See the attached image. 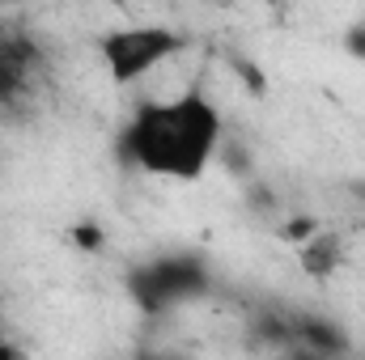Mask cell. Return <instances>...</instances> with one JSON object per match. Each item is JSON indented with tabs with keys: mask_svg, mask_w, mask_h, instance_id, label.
<instances>
[{
	"mask_svg": "<svg viewBox=\"0 0 365 360\" xmlns=\"http://www.w3.org/2000/svg\"><path fill=\"white\" fill-rule=\"evenodd\" d=\"M302 271L310 275V280H327L331 271L344 263V250H340V238L336 233H323V229H314L310 238H306V246H302Z\"/></svg>",
	"mask_w": 365,
	"mask_h": 360,
	"instance_id": "obj_4",
	"label": "cell"
},
{
	"mask_svg": "<svg viewBox=\"0 0 365 360\" xmlns=\"http://www.w3.org/2000/svg\"><path fill=\"white\" fill-rule=\"evenodd\" d=\"M204 284H208V271L195 259H182V255L179 259H153L140 271H132V280H128L132 297L145 309H166V305H175L182 297L204 292Z\"/></svg>",
	"mask_w": 365,
	"mask_h": 360,
	"instance_id": "obj_3",
	"label": "cell"
},
{
	"mask_svg": "<svg viewBox=\"0 0 365 360\" xmlns=\"http://www.w3.org/2000/svg\"><path fill=\"white\" fill-rule=\"evenodd\" d=\"M21 90V55L0 47V106L13 102V93Z\"/></svg>",
	"mask_w": 365,
	"mask_h": 360,
	"instance_id": "obj_6",
	"label": "cell"
},
{
	"mask_svg": "<svg viewBox=\"0 0 365 360\" xmlns=\"http://www.w3.org/2000/svg\"><path fill=\"white\" fill-rule=\"evenodd\" d=\"M182 47H187V34L170 30V26H123V30H110L102 38L98 55H102L106 77L115 85H136L153 68L175 60Z\"/></svg>",
	"mask_w": 365,
	"mask_h": 360,
	"instance_id": "obj_2",
	"label": "cell"
},
{
	"mask_svg": "<svg viewBox=\"0 0 365 360\" xmlns=\"http://www.w3.org/2000/svg\"><path fill=\"white\" fill-rule=\"evenodd\" d=\"M319 225L310 221V216H297V221H289V238H310Z\"/></svg>",
	"mask_w": 365,
	"mask_h": 360,
	"instance_id": "obj_7",
	"label": "cell"
},
{
	"mask_svg": "<svg viewBox=\"0 0 365 360\" xmlns=\"http://www.w3.org/2000/svg\"><path fill=\"white\" fill-rule=\"evenodd\" d=\"M0 4H21V0H0Z\"/></svg>",
	"mask_w": 365,
	"mask_h": 360,
	"instance_id": "obj_10",
	"label": "cell"
},
{
	"mask_svg": "<svg viewBox=\"0 0 365 360\" xmlns=\"http://www.w3.org/2000/svg\"><path fill=\"white\" fill-rule=\"evenodd\" d=\"M217 149L221 110L200 90L166 102H145L119 136V153L128 166L170 182H195L217 157Z\"/></svg>",
	"mask_w": 365,
	"mask_h": 360,
	"instance_id": "obj_1",
	"label": "cell"
},
{
	"mask_svg": "<svg viewBox=\"0 0 365 360\" xmlns=\"http://www.w3.org/2000/svg\"><path fill=\"white\" fill-rule=\"evenodd\" d=\"M98 242H102V233H98V229H90V225H86V229H77V246H98Z\"/></svg>",
	"mask_w": 365,
	"mask_h": 360,
	"instance_id": "obj_9",
	"label": "cell"
},
{
	"mask_svg": "<svg viewBox=\"0 0 365 360\" xmlns=\"http://www.w3.org/2000/svg\"><path fill=\"white\" fill-rule=\"evenodd\" d=\"M349 51H353L357 60H365V26H353V30H349Z\"/></svg>",
	"mask_w": 365,
	"mask_h": 360,
	"instance_id": "obj_8",
	"label": "cell"
},
{
	"mask_svg": "<svg viewBox=\"0 0 365 360\" xmlns=\"http://www.w3.org/2000/svg\"><path fill=\"white\" fill-rule=\"evenodd\" d=\"M293 331H297V335L306 339V348H314V352H344V335H340L331 322H323V318H302Z\"/></svg>",
	"mask_w": 365,
	"mask_h": 360,
	"instance_id": "obj_5",
	"label": "cell"
}]
</instances>
